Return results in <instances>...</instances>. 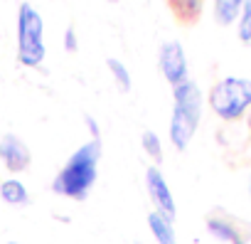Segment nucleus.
I'll return each instance as SVG.
<instances>
[{"label":"nucleus","mask_w":251,"mask_h":244,"mask_svg":"<svg viewBox=\"0 0 251 244\" xmlns=\"http://www.w3.org/2000/svg\"><path fill=\"white\" fill-rule=\"evenodd\" d=\"M204 3H207V0H168V5H170L175 20L182 23V25L200 23L202 10H204Z\"/></svg>","instance_id":"nucleus-10"},{"label":"nucleus","mask_w":251,"mask_h":244,"mask_svg":"<svg viewBox=\"0 0 251 244\" xmlns=\"http://www.w3.org/2000/svg\"><path fill=\"white\" fill-rule=\"evenodd\" d=\"M204 227H207L209 237H214L217 242H224V244H249V239H251V227L222 210L212 212L207 217Z\"/></svg>","instance_id":"nucleus-5"},{"label":"nucleus","mask_w":251,"mask_h":244,"mask_svg":"<svg viewBox=\"0 0 251 244\" xmlns=\"http://www.w3.org/2000/svg\"><path fill=\"white\" fill-rule=\"evenodd\" d=\"M108 3H118V0H108Z\"/></svg>","instance_id":"nucleus-19"},{"label":"nucleus","mask_w":251,"mask_h":244,"mask_svg":"<svg viewBox=\"0 0 251 244\" xmlns=\"http://www.w3.org/2000/svg\"><path fill=\"white\" fill-rule=\"evenodd\" d=\"M246 0H214V20L222 27H229L239 20Z\"/></svg>","instance_id":"nucleus-12"},{"label":"nucleus","mask_w":251,"mask_h":244,"mask_svg":"<svg viewBox=\"0 0 251 244\" xmlns=\"http://www.w3.org/2000/svg\"><path fill=\"white\" fill-rule=\"evenodd\" d=\"M148 229L155 239V244H177V232H175V219L160 215V212H151L148 215Z\"/></svg>","instance_id":"nucleus-9"},{"label":"nucleus","mask_w":251,"mask_h":244,"mask_svg":"<svg viewBox=\"0 0 251 244\" xmlns=\"http://www.w3.org/2000/svg\"><path fill=\"white\" fill-rule=\"evenodd\" d=\"M0 200L5 205H13V207H25L30 202V192H27L23 180L8 178V180L0 183Z\"/></svg>","instance_id":"nucleus-11"},{"label":"nucleus","mask_w":251,"mask_h":244,"mask_svg":"<svg viewBox=\"0 0 251 244\" xmlns=\"http://www.w3.org/2000/svg\"><path fill=\"white\" fill-rule=\"evenodd\" d=\"M146 190H148V197L153 202V210L175 219V215H177L175 197H173V190H170V185H168V180H165V175L158 165H151L146 170Z\"/></svg>","instance_id":"nucleus-7"},{"label":"nucleus","mask_w":251,"mask_h":244,"mask_svg":"<svg viewBox=\"0 0 251 244\" xmlns=\"http://www.w3.org/2000/svg\"><path fill=\"white\" fill-rule=\"evenodd\" d=\"M64 50L67 52H76L79 50V40H76V30L74 27H67L64 30Z\"/></svg>","instance_id":"nucleus-16"},{"label":"nucleus","mask_w":251,"mask_h":244,"mask_svg":"<svg viewBox=\"0 0 251 244\" xmlns=\"http://www.w3.org/2000/svg\"><path fill=\"white\" fill-rule=\"evenodd\" d=\"M84 121H86V129H89L91 141H101V129H99V124H96V118H94V116H86Z\"/></svg>","instance_id":"nucleus-17"},{"label":"nucleus","mask_w":251,"mask_h":244,"mask_svg":"<svg viewBox=\"0 0 251 244\" xmlns=\"http://www.w3.org/2000/svg\"><path fill=\"white\" fill-rule=\"evenodd\" d=\"M99 161H101V141H86L84 146H79L54 175L52 192L76 202L86 200L99 180Z\"/></svg>","instance_id":"nucleus-1"},{"label":"nucleus","mask_w":251,"mask_h":244,"mask_svg":"<svg viewBox=\"0 0 251 244\" xmlns=\"http://www.w3.org/2000/svg\"><path fill=\"white\" fill-rule=\"evenodd\" d=\"M141 143H143V151L155 161V165H160L163 163V141H160V136L155 131H143Z\"/></svg>","instance_id":"nucleus-14"},{"label":"nucleus","mask_w":251,"mask_h":244,"mask_svg":"<svg viewBox=\"0 0 251 244\" xmlns=\"http://www.w3.org/2000/svg\"><path fill=\"white\" fill-rule=\"evenodd\" d=\"M202 106H204V96L200 91V86L187 79L177 86H173V116H170V143L177 151H185L202 121Z\"/></svg>","instance_id":"nucleus-2"},{"label":"nucleus","mask_w":251,"mask_h":244,"mask_svg":"<svg viewBox=\"0 0 251 244\" xmlns=\"http://www.w3.org/2000/svg\"><path fill=\"white\" fill-rule=\"evenodd\" d=\"M209 108L222 121H236L251 106V77H224L209 89Z\"/></svg>","instance_id":"nucleus-3"},{"label":"nucleus","mask_w":251,"mask_h":244,"mask_svg":"<svg viewBox=\"0 0 251 244\" xmlns=\"http://www.w3.org/2000/svg\"><path fill=\"white\" fill-rule=\"evenodd\" d=\"M236 32L244 45H251V0H246L241 8V15L236 20Z\"/></svg>","instance_id":"nucleus-15"},{"label":"nucleus","mask_w":251,"mask_h":244,"mask_svg":"<svg viewBox=\"0 0 251 244\" xmlns=\"http://www.w3.org/2000/svg\"><path fill=\"white\" fill-rule=\"evenodd\" d=\"M0 161H3V165H5L13 175H18V173H25V170L30 168L32 153H30L27 143H25L20 136L8 134V136L0 138Z\"/></svg>","instance_id":"nucleus-8"},{"label":"nucleus","mask_w":251,"mask_h":244,"mask_svg":"<svg viewBox=\"0 0 251 244\" xmlns=\"http://www.w3.org/2000/svg\"><path fill=\"white\" fill-rule=\"evenodd\" d=\"M106 67H108V72H111V77H113V81H116V86H118L121 91H131L133 79H131L128 67H126L121 59H116V57H108V59H106Z\"/></svg>","instance_id":"nucleus-13"},{"label":"nucleus","mask_w":251,"mask_h":244,"mask_svg":"<svg viewBox=\"0 0 251 244\" xmlns=\"http://www.w3.org/2000/svg\"><path fill=\"white\" fill-rule=\"evenodd\" d=\"M5 244H23V242H5Z\"/></svg>","instance_id":"nucleus-18"},{"label":"nucleus","mask_w":251,"mask_h":244,"mask_svg":"<svg viewBox=\"0 0 251 244\" xmlns=\"http://www.w3.org/2000/svg\"><path fill=\"white\" fill-rule=\"evenodd\" d=\"M158 67L163 72V77L177 86L182 81L190 79V72H187V57H185V47L180 40H168L160 45L158 50Z\"/></svg>","instance_id":"nucleus-6"},{"label":"nucleus","mask_w":251,"mask_h":244,"mask_svg":"<svg viewBox=\"0 0 251 244\" xmlns=\"http://www.w3.org/2000/svg\"><path fill=\"white\" fill-rule=\"evenodd\" d=\"M45 54V20L30 3H23L18 10V59L25 67H40Z\"/></svg>","instance_id":"nucleus-4"}]
</instances>
